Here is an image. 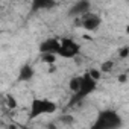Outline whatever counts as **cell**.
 I'll return each instance as SVG.
<instances>
[{"mask_svg": "<svg viewBox=\"0 0 129 129\" xmlns=\"http://www.w3.org/2000/svg\"><path fill=\"white\" fill-rule=\"evenodd\" d=\"M88 11H91V3H90V0H79V2H76V3L73 5L70 14L78 18V17H81L82 14L88 12Z\"/></svg>", "mask_w": 129, "mask_h": 129, "instance_id": "52a82bcc", "label": "cell"}, {"mask_svg": "<svg viewBox=\"0 0 129 129\" xmlns=\"http://www.w3.org/2000/svg\"><path fill=\"white\" fill-rule=\"evenodd\" d=\"M78 21H79V26L88 32H96L102 26V17L93 11H88V12L82 14L81 17H78Z\"/></svg>", "mask_w": 129, "mask_h": 129, "instance_id": "5b68a950", "label": "cell"}, {"mask_svg": "<svg viewBox=\"0 0 129 129\" xmlns=\"http://www.w3.org/2000/svg\"><path fill=\"white\" fill-rule=\"evenodd\" d=\"M11 2H23V0H11Z\"/></svg>", "mask_w": 129, "mask_h": 129, "instance_id": "5bb4252c", "label": "cell"}, {"mask_svg": "<svg viewBox=\"0 0 129 129\" xmlns=\"http://www.w3.org/2000/svg\"><path fill=\"white\" fill-rule=\"evenodd\" d=\"M97 84H99V81H96L88 72H85L84 75H79V84H78V88L73 91L72 105L79 103L81 100L88 97L91 93H94L97 90Z\"/></svg>", "mask_w": 129, "mask_h": 129, "instance_id": "7a4b0ae2", "label": "cell"}, {"mask_svg": "<svg viewBox=\"0 0 129 129\" xmlns=\"http://www.w3.org/2000/svg\"><path fill=\"white\" fill-rule=\"evenodd\" d=\"M58 47H59V38H47L40 44V53L50 52V53L58 55Z\"/></svg>", "mask_w": 129, "mask_h": 129, "instance_id": "ba28073f", "label": "cell"}, {"mask_svg": "<svg viewBox=\"0 0 129 129\" xmlns=\"http://www.w3.org/2000/svg\"><path fill=\"white\" fill-rule=\"evenodd\" d=\"M112 66H114V62L112 61H106V62H103L102 66H100V72L103 73V72H111V69H112Z\"/></svg>", "mask_w": 129, "mask_h": 129, "instance_id": "8fae6325", "label": "cell"}, {"mask_svg": "<svg viewBox=\"0 0 129 129\" xmlns=\"http://www.w3.org/2000/svg\"><path fill=\"white\" fill-rule=\"evenodd\" d=\"M0 35H2V29H0Z\"/></svg>", "mask_w": 129, "mask_h": 129, "instance_id": "9a60e30c", "label": "cell"}, {"mask_svg": "<svg viewBox=\"0 0 129 129\" xmlns=\"http://www.w3.org/2000/svg\"><path fill=\"white\" fill-rule=\"evenodd\" d=\"M56 109H58V105L55 100H52L49 97H34L29 105L27 117L30 120H34V118H40L43 115H52L56 112Z\"/></svg>", "mask_w": 129, "mask_h": 129, "instance_id": "6da1fadb", "label": "cell"}, {"mask_svg": "<svg viewBox=\"0 0 129 129\" xmlns=\"http://www.w3.org/2000/svg\"><path fill=\"white\" fill-rule=\"evenodd\" d=\"M58 6L56 0H30V11L40 12V11H50Z\"/></svg>", "mask_w": 129, "mask_h": 129, "instance_id": "8992f818", "label": "cell"}, {"mask_svg": "<svg viewBox=\"0 0 129 129\" xmlns=\"http://www.w3.org/2000/svg\"><path fill=\"white\" fill-rule=\"evenodd\" d=\"M126 55H127V46H124L123 49H121V52H120V58H126Z\"/></svg>", "mask_w": 129, "mask_h": 129, "instance_id": "4fadbf2b", "label": "cell"}, {"mask_svg": "<svg viewBox=\"0 0 129 129\" xmlns=\"http://www.w3.org/2000/svg\"><path fill=\"white\" fill-rule=\"evenodd\" d=\"M40 59H41V62H44V64H47V66L53 67L55 64H56V61H58V55L50 53V52H41L40 53Z\"/></svg>", "mask_w": 129, "mask_h": 129, "instance_id": "9c48e42d", "label": "cell"}, {"mask_svg": "<svg viewBox=\"0 0 129 129\" xmlns=\"http://www.w3.org/2000/svg\"><path fill=\"white\" fill-rule=\"evenodd\" d=\"M34 75H35V72L30 66H23L18 73V81H30L34 78Z\"/></svg>", "mask_w": 129, "mask_h": 129, "instance_id": "30bf717a", "label": "cell"}, {"mask_svg": "<svg viewBox=\"0 0 129 129\" xmlns=\"http://www.w3.org/2000/svg\"><path fill=\"white\" fill-rule=\"evenodd\" d=\"M6 102H8L9 108H15V106H17V100H15V97H14V96H11V94H8V96H6Z\"/></svg>", "mask_w": 129, "mask_h": 129, "instance_id": "7c38bea8", "label": "cell"}, {"mask_svg": "<svg viewBox=\"0 0 129 129\" xmlns=\"http://www.w3.org/2000/svg\"><path fill=\"white\" fill-rule=\"evenodd\" d=\"M81 53V44L73 38H61L58 47V58L73 59Z\"/></svg>", "mask_w": 129, "mask_h": 129, "instance_id": "277c9868", "label": "cell"}, {"mask_svg": "<svg viewBox=\"0 0 129 129\" xmlns=\"http://www.w3.org/2000/svg\"><path fill=\"white\" fill-rule=\"evenodd\" d=\"M121 126V117L115 109L106 108L102 109L97 117L96 121L93 123V129H117Z\"/></svg>", "mask_w": 129, "mask_h": 129, "instance_id": "3957f363", "label": "cell"}]
</instances>
